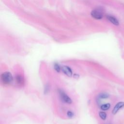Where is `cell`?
Returning <instances> with one entry per match:
<instances>
[{
  "label": "cell",
  "instance_id": "3",
  "mask_svg": "<svg viewBox=\"0 0 124 124\" xmlns=\"http://www.w3.org/2000/svg\"><path fill=\"white\" fill-rule=\"evenodd\" d=\"M91 15L95 19H101L103 17V11L101 8H96L91 12Z\"/></svg>",
  "mask_w": 124,
  "mask_h": 124
},
{
  "label": "cell",
  "instance_id": "12",
  "mask_svg": "<svg viewBox=\"0 0 124 124\" xmlns=\"http://www.w3.org/2000/svg\"><path fill=\"white\" fill-rule=\"evenodd\" d=\"M66 115L69 118H72L74 116V113L72 110H68L66 112Z\"/></svg>",
  "mask_w": 124,
  "mask_h": 124
},
{
  "label": "cell",
  "instance_id": "5",
  "mask_svg": "<svg viewBox=\"0 0 124 124\" xmlns=\"http://www.w3.org/2000/svg\"><path fill=\"white\" fill-rule=\"evenodd\" d=\"M124 107V102L121 101L118 102L114 107L112 110V113L113 115L116 114L120 109H121L122 108Z\"/></svg>",
  "mask_w": 124,
  "mask_h": 124
},
{
  "label": "cell",
  "instance_id": "4",
  "mask_svg": "<svg viewBox=\"0 0 124 124\" xmlns=\"http://www.w3.org/2000/svg\"><path fill=\"white\" fill-rule=\"evenodd\" d=\"M15 79L16 83L19 86H22L25 84V78L21 73H18L15 76Z\"/></svg>",
  "mask_w": 124,
  "mask_h": 124
},
{
  "label": "cell",
  "instance_id": "7",
  "mask_svg": "<svg viewBox=\"0 0 124 124\" xmlns=\"http://www.w3.org/2000/svg\"><path fill=\"white\" fill-rule=\"evenodd\" d=\"M109 96V95L106 93H100L98 95V96L97 97L96 99V101H97V104H99L101 100L102 99H107L108 98Z\"/></svg>",
  "mask_w": 124,
  "mask_h": 124
},
{
  "label": "cell",
  "instance_id": "6",
  "mask_svg": "<svg viewBox=\"0 0 124 124\" xmlns=\"http://www.w3.org/2000/svg\"><path fill=\"white\" fill-rule=\"evenodd\" d=\"M62 72L67 76L69 77H71L73 75V71L71 68L68 66L63 65L62 67Z\"/></svg>",
  "mask_w": 124,
  "mask_h": 124
},
{
  "label": "cell",
  "instance_id": "2",
  "mask_svg": "<svg viewBox=\"0 0 124 124\" xmlns=\"http://www.w3.org/2000/svg\"><path fill=\"white\" fill-rule=\"evenodd\" d=\"M58 93L62 102L68 105L72 104L73 100L72 98L62 89H59L58 90Z\"/></svg>",
  "mask_w": 124,
  "mask_h": 124
},
{
  "label": "cell",
  "instance_id": "1",
  "mask_svg": "<svg viewBox=\"0 0 124 124\" xmlns=\"http://www.w3.org/2000/svg\"><path fill=\"white\" fill-rule=\"evenodd\" d=\"M0 82L5 85L8 86L13 83L14 81V78L12 74L9 71H6L3 72L0 75Z\"/></svg>",
  "mask_w": 124,
  "mask_h": 124
},
{
  "label": "cell",
  "instance_id": "11",
  "mask_svg": "<svg viewBox=\"0 0 124 124\" xmlns=\"http://www.w3.org/2000/svg\"><path fill=\"white\" fill-rule=\"evenodd\" d=\"M98 115H99V116L100 118V119H102V120H105L107 117V113L103 111H100L98 113Z\"/></svg>",
  "mask_w": 124,
  "mask_h": 124
},
{
  "label": "cell",
  "instance_id": "8",
  "mask_svg": "<svg viewBox=\"0 0 124 124\" xmlns=\"http://www.w3.org/2000/svg\"><path fill=\"white\" fill-rule=\"evenodd\" d=\"M107 17L108 19L110 22H111L113 24H114L115 25H116V26L119 25V21L115 17L111 16H107Z\"/></svg>",
  "mask_w": 124,
  "mask_h": 124
},
{
  "label": "cell",
  "instance_id": "9",
  "mask_svg": "<svg viewBox=\"0 0 124 124\" xmlns=\"http://www.w3.org/2000/svg\"><path fill=\"white\" fill-rule=\"evenodd\" d=\"M110 107H111L110 104L109 103H105V104L101 105L100 106V108L102 110L106 111V110H108L110 108Z\"/></svg>",
  "mask_w": 124,
  "mask_h": 124
},
{
  "label": "cell",
  "instance_id": "10",
  "mask_svg": "<svg viewBox=\"0 0 124 124\" xmlns=\"http://www.w3.org/2000/svg\"><path fill=\"white\" fill-rule=\"evenodd\" d=\"M54 69L57 73H60L62 71V67L60 65L59 63L56 62L53 64Z\"/></svg>",
  "mask_w": 124,
  "mask_h": 124
},
{
  "label": "cell",
  "instance_id": "13",
  "mask_svg": "<svg viewBox=\"0 0 124 124\" xmlns=\"http://www.w3.org/2000/svg\"><path fill=\"white\" fill-rule=\"evenodd\" d=\"M49 86L48 85H46L45 86V87L44 92L47 93V92H49Z\"/></svg>",
  "mask_w": 124,
  "mask_h": 124
}]
</instances>
